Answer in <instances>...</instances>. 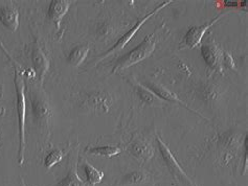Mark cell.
<instances>
[{"label":"cell","mask_w":248,"mask_h":186,"mask_svg":"<svg viewBox=\"0 0 248 186\" xmlns=\"http://www.w3.org/2000/svg\"><path fill=\"white\" fill-rule=\"evenodd\" d=\"M0 22L13 33L17 31L19 28V11L12 2L5 3L0 8Z\"/></svg>","instance_id":"11"},{"label":"cell","mask_w":248,"mask_h":186,"mask_svg":"<svg viewBox=\"0 0 248 186\" xmlns=\"http://www.w3.org/2000/svg\"><path fill=\"white\" fill-rule=\"evenodd\" d=\"M69 151H70V147L65 150L55 149L53 151H50L44 158V161H43L44 168L46 170H50L51 168H54L57 163L62 161L63 158L67 155Z\"/></svg>","instance_id":"20"},{"label":"cell","mask_w":248,"mask_h":186,"mask_svg":"<svg viewBox=\"0 0 248 186\" xmlns=\"http://www.w3.org/2000/svg\"><path fill=\"white\" fill-rule=\"evenodd\" d=\"M83 170L85 176H86V183L89 186H95L103 181L104 172L94 168L87 160H83Z\"/></svg>","instance_id":"18"},{"label":"cell","mask_w":248,"mask_h":186,"mask_svg":"<svg viewBox=\"0 0 248 186\" xmlns=\"http://www.w3.org/2000/svg\"><path fill=\"white\" fill-rule=\"evenodd\" d=\"M225 16V14H221L218 17L214 18L213 20L208 21L204 24L199 25V27H193L190 28L187 30V33L185 36V46L190 47V48H196L200 46L201 41L205 36L206 31L210 29L215 23H217L219 20Z\"/></svg>","instance_id":"9"},{"label":"cell","mask_w":248,"mask_h":186,"mask_svg":"<svg viewBox=\"0 0 248 186\" xmlns=\"http://www.w3.org/2000/svg\"><path fill=\"white\" fill-rule=\"evenodd\" d=\"M201 54L205 63L212 69L223 73V50L216 41L211 40L201 46Z\"/></svg>","instance_id":"7"},{"label":"cell","mask_w":248,"mask_h":186,"mask_svg":"<svg viewBox=\"0 0 248 186\" xmlns=\"http://www.w3.org/2000/svg\"><path fill=\"white\" fill-rule=\"evenodd\" d=\"M173 1L172 0H168V1H164L162 3H160L159 5L156 6V8L151 11L150 13H148V14L142 17L141 19H140V20H138V22L135 23V25L133 28H131V29L128 30V33H126L124 36H122L119 40L116 41V43L114 44V45L111 47L109 50H107L106 53H104L102 56H100L97 59L95 60V65H97V64L101 63L103 60H105L107 57L113 55V54H116V53H120L121 50H123L124 48L126 47L127 44L131 41L133 39V37L138 34V31L145 25V23L149 20V19H151L153 16H155L156 14H157L158 12H160L162 9H165L166 6L171 4Z\"/></svg>","instance_id":"5"},{"label":"cell","mask_w":248,"mask_h":186,"mask_svg":"<svg viewBox=\"0 0 248 186\" xmlns=\"http://www.w3.org/2000/svg\"><path fill=\"white\" fill-rule=\"evenodd\" d=\"M129 153L140 162H147L154 155L152 145L142 139H135L129 145Z\"/></svg>","instance_id":"13"},{"label":"cell","mask_w":248,"mask_h":186,"mask_svg":"<svg viewBox=\"0 0 248 186\" xmlns=\"http://www.w3.org/2000/svg\"><path fill=\"white\" fill-rule=\"evenodd\" d=\"M21 184H22V186H27V185H25V183H24V180H23L22 178H21Z\"/></svg>","instance_id":"23"},{"label":"cell","mask_w":248,"mask_h":186,"mask_svg":"<svg viewBox=\"0 0 248 186\" xmlns=\"http://www.w3.org/2000/svg\"><path fill=\"white\" fill-rule=\"evenodd\" d=\"M133 87L135 88V92L138 94L140 100L149 106H162L165 101L160 100L157 95L154 94L149 88L143 86L140 82L133 79Z\"/></svg>","instance_id":"15"},{"label":"cell","mask_w":248,"mask_h":186,"mask_svg":"<svg viewBox=\"0 0 248 186\" xmlns=\"http://www.w3.org/2000/svg\"><path fill=\"white\" fill-rule=\"evenodd\" d=\"M223 64H225L227 68L232 70L236 69V63H234L232 56L228 51H223Z\"/></svg>","instance_id":"21"},{"label":"cell","mask_w":248,"mask_h":186,"mask_svg":"<svg viewBox=\"0 0 248 186\" xmlns=\"http://www.w3.org/2000/svg\"><path fill=\"white\" fill-rule=\"evenodd\" d=\"M25 94L31 102L35 124L44 132H48L53 120V109L47 95L43 91L40 83L36 84L32 82H25Z\"/></svg>","instance_id":"1"},{"label":"cell","mask_w":248,"mask_h":186,"mask_svg":"<svg viewBox=\"0 0 248 186\" xmlns=\"http://www.w3.org/2000/svg\"><path fill=\"white\" fill-rule=\"evenodd\" d=\"M31 60L32 67H34V72L36 73V78L39 80V83L42 84L45 75H46L50 68V62L46 55L44 54V51L38 41H36L34 46H32Z\"/></svg>","instance_id":"10"},{"label":"cell","mask_w":248,"mask_h":186,"mask_svg":"<svg viewBox=\"0 0 248 186\" xmlns=\"http://www.w3.org/2000/svg\"><path fill=\"white\" fill-rule=\"evenodd\" d=\"M89 155L93 156H103L111 158L116 155H120L122 153V149L116 145H99V146H87L85 150Z\"/></svg>","instance_id":"19"},{"label":"cell","mask_w":248,"mask_h":186,"mask_svg":"<svg viewBox=\"0 0 248 186\" xmlns=\"http://www.w3.org/2000/svg\"><path fill=\"white\" fill-rule=\"evenodd\" d=\"M71 4H73V1H67V0H53L50 2L48 16L53 20L57 30L60 29L62 19L67 14Z\"/></svg>","instance_id":"12"},{"label":"cell","mask_w":248,"mask_h":186,"mask_svg":"<svg viewBox=\"0 0 248 186\" xmlns=\"http://www.w3.org/2000/svg\"><path fill=\"white\" fill-rule=\"evenodd\" d=\"M156 140H157L161 157L164 159V161L168 168V171L170 172V174L173 176L175 180L185 186H197V184H196L192 179L187 176L185 170L181 168V165L178 163L177 159L175 158L173 153L171 152V150H170V147L166 144L165 141L161 139V137L158 135V134L156 135Z\"/></svg>","instance_id":"6"},{"label":"cell","mask_w":248,"mask_h":186,"mask_svg":"<svg viewBox=\"0 0 248 186\" xmlns=\"http://www.w3.org/2000/svg\"><path fill=\"white\" fill-rule=\"evenodd\" d=\"M151 176L145 170H134L124 175L119 181L116 182L117 186H135L147 183Z\"/></svg>","instance_id":"14"},{"label":"cell","mask_w":248,"mask_h":186,"mask_svg":"<svg viewBox=\"0 0 248 186\" xmlns=\"http://www.w3.org/2000/svg\"><path fill=\"white\" fill-rule=\"evenodd\" d=\"M55 186H89L86 181H83L78 175L77 172V160L70 163L68 174L60 181L57 182Z\"/></svg>","instance_id":"16"},{"label":"cell","mask_w":248,"mask_h":186,"mask_svg":"<svg viewBox=\"0 0 248 186\" xmlns=\"http://www.w3.org/2000/svg\"><path fill=\"white\" fill-rule=\"evenodd\" d=\"M89 49L90 47L87 44H80V45H77L70 50V53L67 57L68 63L74 67L80 66L87 57Z\"/></svg>","instance_id":"17"},{"label":"cell","mask_w":248,"mask_h":186,"mask_svg":"<svg viewBox=\"0 0 248 186\" xmlns=\"http://www.w3.org/2000/svg\"><path fill=\"white\" fill-rule=\"evenodd\" d=\"M78 105L84 110L93 113H108L114 104V96L105 90H93L79 93Z\"/></svg>","instance_id":"4"},{"label":"cell","mask_w":248,"mask_h":186,"mask_svg":"<svg viewBox=\"0 0 248 186\" xmlns=\"http://www.w3.org/2000/svg\"><path fill=\"white\" fill-rule=\"evenodd\" d=\"M156 33L157 31L155 30L154 33L148 35L140 45H138L132 50H130L126 55L122 56L113 66L112 73H116L122 72V70L128 69L129 67L136 65V64L148 59L154 53L156 47V42H157V40H156Z\"/></svg>","instance_id":"3"},{"label":"cell","mask_w":248,"mask_h":186,"mask_svg":"<svg viewBox=\"0 0 248 186\" xmlns=\"http://www.w3.org/2000/svg\"><path fill=\"white\" fill-rule=\"evenodd\" d=\"M15 88H16V111L18 117L19 126V154H18V162L20 165L24 162V152L27 146L25 141V115H27V95H25V88L27 84L23 78V74L15 69Z\"/></svg>","instance_id":"2"},{"label":"cell","mask_w":248,"mask_h":186,"mask_svg":"<svg viewBox=\"0 0 248 186\" xmlns=\"http://www.w3.org/2000/svg\"><path fill=\"white\" fill-rule=\"evenodd\" d=\"M3 111H4V109L2 107H0V115L3 114Z\"/></svg>","instance_id":"22"},{"label":"cell","mask_w":248,"mask_h":186,"mask_svg":"<svg viewBox=\"0 0 248 186\" xmlns=\"http://www.w3.org/2000/svg\"><path fill=\"white\" fill-rule=\"evenodd\" d=\"M143 86H146L147 88H149L154 94H156L158 96L160 100H162L164 101H170V102H174V104H178L181 107L186 108V110H188L190 112H193L194 114L198 115L199 117H202L207 120V118L205 116H203L201 113H198L197 111H195L194 109H192L191 107H188L186 102L182 101L177 94H175L174 92H172L170 89H168L167 87H165L164 85L159 84V83H156L153 81H146L145 84H142Z\"/></svg>","instance_id":"8"}]
</instances>
